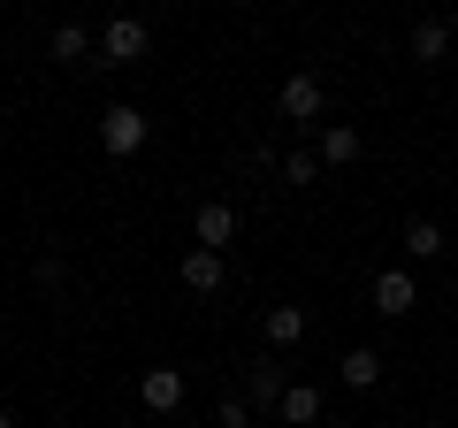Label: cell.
Listing matches in <instances>:
<instances>
[{
	"mask_svg": "<svg viewBox=\"0 0 458 428\" xmlns=\"http://www.w3.org/2000/svg\"><path fill=\"white\" fill-rule=\"evenodd\" d=\"M146 47H153V31L138 16H114L107 31H99V54H107L114 69H131V62H146Z\"/></svg>",
	"mask_w": 458,
	"mask_h": 428,
	"instance_id": "1",
	"label": "cell"
},
{
	"mask_svg": "<svg viewBox=\"0 0 458 428\" xmlns=\"http://www.w3.org/2000/svg\"><path fill=\"white\" fill-rule=\"evenodd\" d=\"M229 237H237V207H229V199H199V214H191V245H199V253H222Z\"/></svg>",
	"mask_w": 458,
	"mask_h": 428,
	"instance_id": "2",
	"label": "cell"
},
{
	"mask_svg": "<svg viewBox=\"0 0 458 428\" xmlns=\"http://www.w3.org/2000/svg\"><path fill=\"white\" fill-rule=\"evenodd\" d=\"M99 146H107L114 161H131V153L146 146V116H138V107H107V116H99Z\"/></svg>",
	"mask_w": 458,
	"mask_h": 428,
	"instance_id": "3",
	"label": "cell"
},
{
	"mask_svg": "<svg viewBox=\"0 0 458 428\" xmlns=\"http://www.w3.org/2000/svg\"><path fill=\"white\" fill-rule=\"evenodd\" d=\"M283 116H291V123H313V131H321V77H313V69L283 77Z\"/></svg>",
	"mask_w": 458,
	"mask_h": 428,
	"instance_id": "4",
	"label": "cell"
},
{
	"mask_svg": "<svg viewBox=\"0 0 458 428\" xmlns=\"http://www.w3.org/2000/svg\"><path fill=\"white\" fill-rule=\"evenodd\" d=\"M138 406L146 413H176L183 406V375L176 367H146V375H138Z\"/></svg>",
	"mask_w": 458,
	"mask_h": 428,
	"instance_id": "5",
	"label": "cell"
},
{
	"mask_svg": "<svg viewBox=\"0 0 458 428\" xmlns=\"http://www.w3.org/2000/svg\"><path fill=\"white\" fill-rule=\"evenodd\" d=\"M375 306H382V313H412V306H420L412 268H382V276H375Z\"/></svg>",
	"mask_w": 458,
	"mask_h": 428,
	"instance_id": "6",
	"label": "cell"
},
{
	"mask_svg": "<svg viewBox=\"0 0 458 428\" xmlns=\"http://www.w3.org/2000/svg\"><path fill=\"white\" fill-rule=\"evenodd\" d=\"M260 337L276 352H291L298 337H306V306H260Z\"/></svg>",
	"mask_w": 458,
	"mask_h": 428,
	"instance_id": "7",
	"label": "cell"
},
{
	"mask_svg": "<svg viewBox=\"0 0 458 428\" xmlns=\"http://www.w3.org/2000/svg\"><path fill=\"white\" fill-rule=\"evenodd\" d=\"M360 153H367V138L352 131V123H321V161L328 168H352Z\"/></svg>",
	"mask_w": 458,
	"mask_h": 428,
	"instance_id": "8",
	"label": "cell"
},
{
	"mask_svg": "<svg viewBox=\"0 0 458 428\" xmlns=\"http://www.w3.org/2000/svg\"><path fill=\"white\" fill-rule=\"evenodd\" d=\"M183 283H191V291L199 298H214V291H222V283H229V268H222V253H183Z\"/></svg>",
	"mask_w": 458,
	"mask_h": 428,
	"instance_id": "9",
	"label": "cell"
},
{
	"mask_svg": "<svg viewBox=\"0 0 458 428\" xmlns=\"http://www.w3.org/2000/svg\"><path fill=\"white\" fill-rule=\"evenodd\" d=\"M336 375H344V390H375V382H382V352L352 345V352L336 360Z\"/></svg>",
	"mask_w": 458,
	"mask_h": 428,
	"instance_id": "10",
	"label": "cell"
},
{
	"mask_svg": "<svg viewBox=\"0 0 458 428\" xmlns=\"http://www.w3.org/2000/svg\"><path fill=\"white\" fill-rule=\"evenodd\" d=\"M405 253H412V261H443V222L412 214V222H405Z\"/></svg>",
	"mask_w": 458,
	"mask_h": 428,
	"instance_id": "11",
	"label": "cell"
},
{
	"mask_svg": "<svg viewBox=\"0 0 458 428\" xmlns=\"http://www.w3.org/2000/svg\"><path fill=\"white\" fill-rule=\"evenodd\" d=\"M276 413H283V421H291V428H313V421H321V390H306V382H291Z\"/></svg>",
	"mask_w": 458,
	"mask_h": 428,
	"instance_id": "12",
	"label": "cell"
},
{
	"mask_svg": "<svg viewBox=\"0 0 458 428\" xmlns=\"http://www.w3.org/2000/svg\"><path fill=\"white\" fill-rule=\"evenodd\" d=\"M47 47H54V62H69V69H77L84 54H92V31H84V23H54V39H47Z\"/></svg>",
	"mask_w": 458,
	"mask_h": 428,
	"instance_id": "13",
	"label": "cell"
},
{
	"mask_svg": "<svg viewBox=\"0 0 458 428\" xmlns=\"http://www.w3.org/2000/svg\"><path fill=\"white\" fill-rule=\"evenodd\" d=\"M412 54H420V62H443V54H451V23L420 16V23H412Z\"/></svg>",
	"mask_w": 458,
	"mask_h": 428,
	"instance_id": "14",
	"label": "cell"
},
{
	"mask_svg": "<svg viewBox=\"0 0 458 428\" xmlns=\"http://www.w3.org/2000/svg\"><path fill=\"white\" fill-rule=\"evenodd\" d=\"M283 390H291V382H283V367H276V360L252 367V398H260V413H267V406H283Z\"/></svg>",
	"mask_w": 458,
	"mask_h": 428,
	"instance_id": "15",
	"label": "cell"
},
{
	"mask_svg": "<svg viewBox=\"0 0 458 428\" xmlns=\"http://www.w3.org/2000/svg\"><path fill=\"white\" fill-rule=\"evenodd\" d=\"M321 176V153H283V184H313Z\"/></svg>",
	"mask_w": 458,
	"mask_h": 428,
	"instance_id": "16",
	"label": "cell"
},
{
	"mask_svg": "<svg viewBox=\"0 0 458 428\" xmlns=\"http://www.w3.org/2000/svg\"><path fill=\"white\" fill-rule=\"evenodd\" d=\"M0 428H16V413H0Z\"/></svg>",
	"mask_w": 458,
	"mask_h": 428,
	"instance_id": "17",
	"label": "cell"
},
{
	"mask_svg": "<svg viewBox=\"0 0 458 428\" xmlns=\"http://www.w3.org/2000/svg\"><path fill=\"white\" fill-rule=\"evenodd\" d=\"M237 428H252V421H237Z\"/></svg>",
	"mask_w": 458,
	"mask_h": 428,
	"instance_id": "18",
	"label": "cell"
}]
</instances>
